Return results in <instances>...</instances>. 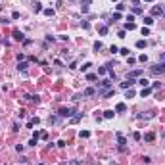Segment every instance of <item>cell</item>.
<instances>
[{"label": "cell", "instance_id": "cell-38", "mask_svg": "<svg viewBox=\"0 0 165 165\" xmlns=\"http://www.w3.org/2000/svg\"><path fill=\"white\" fill-rule=\"evenodd\" d=\"M146 2H152V0H146Z\"/></svg>", "mask_w": 165, "mask_h": 165}, {"label": "cell", "instance_id": "cell-12", "mask_svg": "<svg viewBox=\"0 0 165 165\" xmlns=\"http://www.w3.org/2000/svg\"><path fill=\"white\" fill-rule=\"evenodd\" d=\"M142 21H144V25H146V27H150V25L154 23V19H152V17H144Z\"/></svg>", "mask_w": 165, "mask_h": 165}, {"label": "cell", "instance_id": "cell-30", "mask_svg": "<svg viewBox=\"0 0 165 165\" xmlns=\"http://www.w3.org/2000/svg\"><path fill=\"white\" fill-rule=\"evenodd\" d=\"M119 54H123V56H129V48H121V50H119Z\"/></svg>", "mask_w": 165, "mask_h": 165}, {"label": "cell", "instance_id": "cell-25", "mask_svg": "<svg viewBox=\"0 0 165 165\" xmlns=\"http://www.w3.org/2000/svg\"><path fill=\"white\" fill-rule=\"evenodd\" d=\"M14 37H15V38H17V40H21V38H23V35H21V33H19V31H14Z\"/></svg>", "mask_w": 165, "mask_h": 165}, {"label": "cell", "instance_id": "cell-6", "mask_svg": "<svg viewBox=\"0 0 165 165\" xmlns=\"http://www.w3.org/2000/svg\"><path fill=\"white\" fill-rule=\"evenodd\" d=\"M152 90H154V88H150V86H146V88H142V92H140V96H142V98H144V96H150V94H152Z\"/></svg>", "mask_w": 165, "mask_h": 165}, {"label": "cell", "instance_id": "cell-14", "mask_svg": "<svg viewBox=\"0 0 165 165\" xmlns=\"http://www.w3.org/2000/svg\"><path fill=\"white\" fill-rule=\"evenodd\" d=\"M110 86H111L110 81H102V88H100V90H106V88H110Z\"/></svg>", "mask_w": 165, "mask_h": 165}, {"label": "cell", "instance_id": "cell-3", "mask_svg": "<svg viewBox=\"0 0 165 165\" xmlns=\"http://www.w3.org/2000/svg\"><path fill=\"white\" fill-rule=\"evenodd\" d=\"M133 84H135V79H133V77H129L125 82H121V88H125V90H127V88H131Z\"/></svg>", "mask_w": 165, "mask_h": 165}, {"label": "cell", "instance_id": "cell-8", "mask_svg": "<svg viewBox=\"0 0 165 165\" xmlns=\"http://www.w3.org/2000/svg\"><path fill=\"white\" fill-rule=\"evenodd\" d=\"M138 84H142V88H146V86H150V81H148L146 77H142V79L138 81Z\"/></svg>", "mask_w": 165, "mask_h": 165}, {"label": "cell", "instance_id": "cell-18", "mask_svg": "<svg viewBox=\"0 0 165 165\" xmlns=\"http://www.w3.org/2000/svg\"><path fill=\"white\" fill-rule=\"evenodd\" d=\"M136 48H146V40H136Z\"/></svg>", "mask_w": 165, "mask_h": 165}, {"label": "cell", "instance_id": "cell-37", "mask_svg": "<svg viewBox=\"0 0 165 165\" xmlns=\"http://www.w3.org/2000/svg\"><path fill=\"white\" fill-rule=\"evenodd\" d=\"M159 58H161V60H165V54H161V56H159Z\"/></svg>", "mask_w": 165, "mask_h": 165}, {"label": "cell", "instance_id": "cell-24", "mask_svg": "<svg viewBox=\"0 0 165 165\" xmlns=\"http://www.w3.org/2000/svg\"><path fill=\"white\" fill-rule=\"evenodd\" d=\"M44 15H54V10H52V8H46V10H44Z\"/></svg>", "mask_w": 165, "mask_h": 165}, {"label": "cell", "instance_id": "cell-13", "mask_svg": "<svg viewBox=\"0 0 165 165\" xmlns=\"http://www.w3.org/2000/svg\"><path fill=\"white\" fill-rule=\"evenodd\" d=\"M140 75H142V69H135V71H133L129 77H140Z\"/></svg>", "mask_w": 165, "mask_h": 165}, {"label": "cell", "instance_id": "cell-20", "mask_svg": "<svg viewBox=\"0 0 165 165\" xmlns=\"http://www.w3.org/2000/svg\"><path fill=\"white\" fill-rule=\"evenodd\" d=\"M79 136H81V138H88V136H90V133H88V131H81Z\"/></svg>", "mask_w": 165, "mask_h": 165}, {"label": "cell", "instance_id": "cell-10", "mask_svg": "<svg viewBox=\"0 0 165 165\" xmlns=\"http://www.w3.org/2000/svg\"><path fill=\"white\" fill-rule=\"evenodd\" d=\"M38 121H40L38 117H33V119H31V121H29V123H27V127H29V129H31L33 125H38Z\"/></svg>", "mask_w": 165, "mask_h": 165}, {"label": "cell", "instance_id": "cell-15", "mask_svg": "<svg viewBox=\"0 0 165 165\" xmlns=\"http://www.w3.org/2000/svg\"><path fill=\"white\" fill-rule=\"evenodd\" d=\"M104 117H106V119H111V117H113V110H108V111H104Z\"/></svg>", "mask_w": 165, "mask_h": 165}, {"label": "cell", "instance_id": "cell-29", "mask_svg": "<svg viewBox=\"0 0 165 165\" xmlns=\"http://www.w3.org/2000/svg\"><path fill=\"white\" fill-rule=\"evenodd\" d=\"M111 19H115V21H117V19H121V14H119V12H115V14L111 15Z\"/></svg>", "mask_w": 165, "mask_h": 165}, {"label": "cell", "instance_id": "cell-39", "mask_svg": "<svg viewBox=\"0 0 165 165\" xmlns=\"http://www.w3.org/2000/svg\"><path fill=\"white\" fill-rule=\"evenodd\" d=\"M113 2H117V0H113Z\"/></svg>", "mask_w": 165, "mask_h": 165}, {"label": "cell", "instance_id": "cell-16", "mask_svg": "<svg viewBox=\"0 0 165 165\" xmlns=\"http://www.w3.org/2000/svg\"><path fill=\"white\" fill-rule=\"evenodd\" d=\"M125 96H127V98H133V96H135V90H133V88H127Z\"/></svg>", "mask_w": 165, "mask_h": 165}, {"label": "cell", "instance_id": "cell-9", "mask_svg": "<svg viewBox=\"0 0 165 165\" xmlns=\"http://www.w3.org/2000/svg\"><path fill=\"white\" fill-rule=\"evenodd\" d=\"M33 10H35L37 14H38V12H42V4H40V2H35V4H33Z\"/></svg>", "mask_w": 165, "mask_h": 165}, {"label": "cell", "instance_id": "cell-7", "mask_svg": "<svg viewBox=\"0 0 165 165\" xmlns=\"http://www.w3.org/2000/svg\"><path fill=\"white\" fill-rule=\"evenodd\" d=\"M96 92H98V90H96V88H86V90H84V92H82V94H84V96H94V94H96Z\"/></svg>", "mask_w": 165, "mask_h": 165}, {"label": "cell", "instance_id": "cell-27", "mask_svg": "<svg viewBox=\"0 0 165 165\" xmlns=\"http://www.w3.org/2000/svg\"><path fill=\"white\" fill-rule=\"evenodd\" d=\"M138 61H142V63H146V61H148V56H146V54H142L140 58H138Z\"/></svg>", "mask_w": 165, "mask_h": 165}, {"label": "cell", "instance_id": "cell-40", "mask_svg": "<svg viewBox=\"0 0 165 165\" xmlns=\"http://www.w3.org/2000/svg\"><path fill=\"white\" fill-rule=\"evenodd\" d=\"M163 14H165V12H163Z\"/></svg>", "mask_w": 165, "mask_h": 165}, {"label": "cell", "instance_id": "cell-21", "mask_svg": "<svg viewBox=\"0 0 165 165\" xmlns=\"http://www.w3.org/2000/svg\"><path fill=\"white\" fill-rule=\"evenodd\" d=\"M17 69H19V71H25V69H27V63H23V61H19V65H17Z\"/></svg>", "mask_w": 165, "mask_h": 165}, {"label": "cell", "instance_id": "cell-23", "mask_svg": "<svg viewBox=\"0 0 165 165\" xmlns=\"http://www.w3.org/2000/svg\"><path fill=\"white\" fill-rule=\"evenodd\" d=\"M144 140H148V142H150V140H154V133H148V135H144Z\"/></svg>", "mask_w": 165, "mask_h": 165}, {"label": "cell", "instance_id": "cell-2", "mask_svg": "<svg viewBox=\"0 0 165 165\" xmlns=\"http://www.w3.org/2000/svg\"><path fill=\"white\" fill-rule=\"evenodd\" d=\"M73 115V108H61L60 110V117H69Z\"/></svg>", "mask_w": 165, "mask_h": 165}, {"label": "cell", "instance_id": "cell-4", "mask_svg": "<svg viewBox=\"0 0 165 165\" xmlns=\"http://www.w3.org/2000/svg\"><path fill=\"white\" fill-rule=\"evenodd\" d=\"M152 15H163V8L161 6H154L152 8Z\"/></svg>", "mask_w": 165, "mask_h": 165}, {"label": "cell", "instance_id": "cell-33", "mask_svg": "<svg viewBox=\"0 0 165 165\" xmlns=\"http://www.w3.org/2000/svg\"><path fill=\"white\" fill-rule=\"evenodd\" d=\"M110 52H113V54H115V52H119V48H117V46H110Z\"/></svg>", "mask_w": 165, "mask_h": 165}, {"label": "cell", "instance_id": "cell-26", "mask_svg": "<svg viewBox=\"0 0 165 165\" xmlns=\"http://www.w3.org/2000/svg\"><path fill=\"white\" fill-rule=\"evenodd\" d=\"M94 50H96V52H98V50H102V42H100V40H98V42H94Z\"/></svg>", "mask_w": 165, "mask_h": 165}, {"label": "cell", "instance_id": "cell-22", "mask_svg": "<svg viewBox=\"0 0 165 165\" xmlns=\"http://www.w3.org/2000/svg\"><path fill=\"white\" fill-rule=\"evenodd\" d=\"M86 79H88V81H96V79H98V75H94V73H88V75H86Z\"/></svg>", "mask_w": 165, "mask_h": 165}, {"label": "cell", "instance_id": "cell-19", "mask_svg": "<svg viewBox=\"0 0 165 165\" xmlns=\"http://www.w3.org/2000/svg\"><path fill=\"white\" fill-rule=\"evenodd\" d=\"M125 29L127 31H133V29H136V25L135 23H125Z\"/></svg>", "mask_w": 165, "mask_h": 165}, {"label": "cell", "instance_id": "cell-36", "mask_svg": "<svg viewBox=\"0 0 165 165\" xmlns=\"http://www.w3.org/2000/svg\"><path fill=\"white\" fill-rule=\"evenodd\" d=\"M69 165H81V161H71Z\"/></svg>", "mask_w": 165, "mask_h": 165}, {"label": "cell", "instance_id": "cell-5", "mask_svg": "<svg viewBox=\"0 0 165 165\" xmlns=\"http://www.w3.org/2000/svg\"><path fill=\"white\" fill-rule=\"evenodd\" d=\"M117 142H119V148H121V150H125L127 140H125V136H123V135H117Z\"/></svg>", "mask_w": 165, "mask_h": 165}, {"label": "cell", "instance_id": "cell-35", "mask_svg": "<svg viewBox=\"0 0 165 165\" xmlns=\"http://www.w3.org/2000/svg\"><path fill=\"white\" fill-rule=\"evenodd\" d=\"M90 2H92V0H82V4H84V6H88Z\"/></svg>", "mask_w": 165, "mask_h": 165}, {"label": "cell", "instance_id": "cell-17", "mask_svg": "<svg viewBox=\"0 0 165 165\" xmlns=\"http://www.w3.org/2000/svg\"><path fill=\"white\" fill-rule=\"evenodd\" d=\"M100 35H102V37L108 35V25H102V27H100Z\"/></svg>", "mask_w": 165, "mask_h": 165}, {"label": "cell", "instance_id": "cell-34", "mask_svg": "<svg viewBox=\"0 0 165 165\" xmlns=\"http://www.w3.org/2000/svg\"><path fill=\"white\" fill-rule=\"evenodd\" d=\"M113 94H115V90H110V92H106V98H111Z\"/></svg>", "mask_w": 165, "mask_h": 165}, {"label": "cell", "instance_id": "cell-1", "mask_svg": "<svg viewBox=\"0 0 165 165\" xmlns=\"http://www.w3.org/2000/svg\"><path fill=\"white\" fill-rule=\"evenodd\" d=\"M152 71H154V73H165V61H161V63H156V65H152Z\"/></svg>", "mask_w": 165, "mask_h": 165}, {"label": "cell", "instance_id": "cell-32", "mask_svg": "<svg viewBox=\"0 0 165 165\" xmlns=\"http://www.w3.org/2000/svg\"><path fill=\"white\" fill-rule=\"evenodd\" d=\"M88 67H92V65H90V63H84V65H82L81 69H82V71H88Z\"/></svg>", "mask_w": 165, "mask_h": 165}, {"label": "cell", "instance_id": "cell-11", "mask_svg": "<svg viewBox=\"0 0 165 165\" xmlns=\"http://www.w3.org/2000/svg\"><path fill=\"white\" fill-rule=\"evenodd\" d=\"M127 110V106H125V104H123V102H121V104H117V106H115V111H125Z\"/></svg>", "mask_w": 165, "mask_h": 165}, {"label": "cell", "instance_id": "cell-28", "mask_svg": "<svg viewBox=\"0 0 165 165\" xmlns=\"http://www.w3.org/2000/svg\"><path fill=\"white\" fill-rule=\"evenodd\" d=\"M140 33L146 37V35H150V29H148V27H142V29H140Z\"/></svg>", "mask_w": 165, "mask_h": 165}, {"label": "cell", "instance_id": "cell-31", "mask_svg": "<svg viewBox=\"0 0 165 165\" xmlns=\"http://www.w3.org/2000/svg\"><path fill=\"white\" fill-rule=\"evenodd\" d=\"M106 71H108V69H106V67H98V73H100V75H104V73H106Z\"/></svg>", "mask_w": 165, "mask_h": 165}]
</instances>
